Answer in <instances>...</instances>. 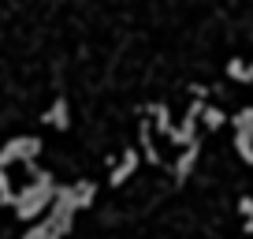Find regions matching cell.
Masks as SVG:
<instances>
[{
  "instance_id": "obj_1",
  "label": "cell",
  "mask_w": 253,
  "mask_h": 239,
  "mask_svg": "<svg viewBox=\"0 0 253 239\" xmlns=\"http://www.w3.org/2000/svg\"><path fill=\"white\" fill-rule=\"evenodd\" d=\"M227 75H231V79H242V82H246V79H250V67H246L242 60H231V64H227Z\"/></svg>"
},
{
  "instance_id": "obj_2",
  "label": "cell",
  "mask_w": 253,
  "mask_h": 239,
  "mask_svg": "<svg viewBox=\"0 0 253 239\" xmlns=\"http://www.w3.org/2000/svg\"><path fill=\"white\" fill-rule=\"evenodd\" d=\"M205 123H209V127H220V123H223V112L220 109H209L205 112Z\"/></svg>"
},
{
  "instance_id": "obj_3",
  "label": "cell",
  "mask_w": 253,
  "mask_h": 239,
  "mask_svg": "<svg viewBox=\"0 0 253 239\" xmlns=\"http://www.w3.org/2000/svg\"><path fill=\"white\" fill-rule=\"evenodd\" d=\"M238 209H242L246 217H253V202H250V198H242V202H238Z\"/></svg>"
}]
</instances>
